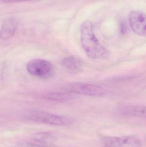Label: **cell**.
<instances>
[{
    "label": "cell",
    "instance_id": "cell-3",
    "mask_svg": "<svg viewBox=\"0 0 146 147\" xmlns=\"http://www.w3.org/2000/svg\"><path fill=\"white\" fill-rule=\"evenodd\" d=\"M28 73L34 77L42 79H48L55 74L54 65L47 60L35 59L30 60L27 65Z\"/></svg>",
    "mask_w": 146,
    "mask_h": 147
},
{
    "label": "cell",
    "instance_id": "cell-5",
    "mask_svg": "<svg viewBox=\"0 0 146 147\" xmlns=\"http://www.w3.org/2000/svg\"><path fill=\"white\" fill-rule=\"evenodd\" d=\"M103 147H141V141L135 136H105Z\"/></svg>",
    "mask_w": 146,
    "mask_h": 147
},
{
    "label": "cell",
    "instance_id": "cell-2",
    "mask_svg": "<svg viewBox=\"0 0 146 147\" xmlns=\"http://www.w3.org/2000/svg\"><path fill=\"white\" fill-rule=\"evenodd\" d=\"M26 117L31 121L56 126H67L72 123L68 117L38 110L29 112Z\"/></svg>",
    "mask_w": 146,
    "mask_h": 147
},
{
    "label": "cell",
    "instance_id": "cell-9",
    "mask_svg": "<svg viewBox=\"0 0 146 147\" xmlns=\"http://www.w3.org/2000/svg\"><path fill=\"white\" fill-rule=\"evenodd\" d=\"M18 22L14 18L7 19L3 22L1 28L0 37L2 40H7L12 38L16 31Z\"/></svg>",
    "mask_w": 146,
    "mask_h": 147
},
{
    "label": "cell",
    "instance_id": "cell-4",
    "mask_svg": "<svg viewBox=\"0 0 146 147\" xmlns=\"http://www.w3.org/2000/svg\"><path fill=\"white\" fill-rule=\"evenodd\" d=\"M63 89L69 93L86 96H100L105 93L104 89L99 86L81 83L69 84Z\"/></svg>",
    "mask_w": 146,
    "mask_h": 147
},
{
    "label": "cell",
    "instance_id": "cell-6",
    "mask_svg": "<svg viewBox=\"0 0 146 147\" xmlns=\"http://www.w3.org/2000/svg\"><path fill=\"white\" fill-rule=\"evenodd\" d=\"M129 21L131 28L136 34L146 37V15L143 12L132 11L129 13Z\"/></svg>",
    "mask_w": 146,
    "mask_h": 147
},
{
    "label": "cell",
    "instance_id": "cell-8",
    "mask_svg": "<svg viewBox=\"0 0 146 147\" xmlns=\"http://www.w3.org/2000/svg\"><path fill=\"white\" fill-rule=\"evenodd\" d=\"M119 113L123 116L146 118V106L129 105L121 108Z\"/></svg>",
    "mask_w": 146,
    "mask_h": 147
},
{
    "label": "cell",
    "instance_id": "cell-1",
    "mask_svg": "<svg viewBox=\"0 0 146 147\" xmlns=\"http://www.w3.org/2000/svg\"><path fill=\"white\" fill-rule=\"evenodd\" d=\"M81 41L85 52L91 58L105 59H108L109 56V51L96 38L90 21H86L81 26Z\"/></svg>",
    "mask_w": 146,
    "mask_h": 147
},
{
    "label": "cell",
    "instance_id": "cell-10",
    "mask_svg": "<svg viewBox=\"0 0 146 147\" xmlns=\"http://www.w3.org/2000/svg\"><path fill=\"white\" fill-rule=\"evenodd\" d=\"M62 64L67 69L75 72L79 71L82 69V61L75 56L64 58L62 61Z\"/></svg>",
    "mask_w": 146,
    "mask_h": 147
},
{
    "label": "cell",
    "instance_id": "cell-12",
    "mask_svg": "<svg viewBox=\"0 0 146 147\" xmlns=\"http://www.w3.org/2000/svg\"><path fill=\"white\" fill-rule=\"evenodd\" d=\"M31 0H1L2 2L6 3H16L22 2L27 1Z\"/></svg>",
    "mask_w": 146,
    "mask_h": 147
},
{
    "label": "cell",
    "instance_id": "cell-7",
    "mask_svg": "<svg viewBox=\"0 0 146 147\" xmlns=\"http://www.w3.org/2000/svg\"><path fill=\"white\" fill-rule=\"evenodd\" d=\"M55 137L49 133L39 132L31 136L27 142L37 147H51L55 143Z\"/></svg>",
    "mask_w": 146,
    "mask_h": 147
},
{
    "label": "cell",
    "instance_id": "cell-11",
    "mask_svg": "<svg viewBox=\"0 0 146 147\" xmlns=\"http://www.w3.org/2000/svg\"><path fill=\"white\" fill-rule=\"evenodd\" d=\"M72 96L68 94L61 92H50L45 94L43 96V98L46 99L58 102L67 101Z\"/></svg>",
    "mask_w": 146,
    "mask_h": 147
}]
</instances>
